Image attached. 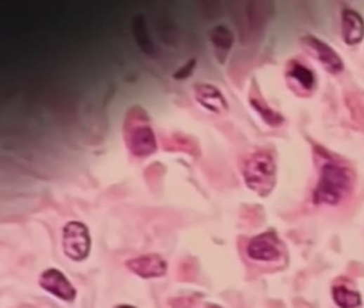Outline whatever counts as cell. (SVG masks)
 <instances>
[{
  "label": "cell",
  "mask_w": 364,
  "mask_h": 308,
  "mask_svg": "<svg viewBox=\"0 0 364 308\" xmlns=\"http://www.w3.org/2000/svg\"><path fill=\"white\" fill-rule=\"evenodd\" d=\"M212 39H213L214 44L218 49H223V51H229L234 41L233 34L225 26H218V27H216L213 30Z\"/></svg>",
  "instance_id": "obj_14"
},
{
  "label": "cell",
  "mask_w": 364,
  "mask_h": 308,
  "mask_svg": "<svg viewBox=\"0 0 364 308\" xmlns=\"http://www.w3.org/2000/svg\"><path fill=\"white\" fill-rule=\"evenodd\" d=\"M63 248L65 256L74 262L87 258L91 248V238L85 224L70 222L63 227Z\"/></svg>",
  "instance_id": "obj_4"
},
{
  "label": "cell",
  "mask_w": 364,
  "mask_h": 308,
  "mask_svg": "<svg viewBox=\"0 0 364 308\" xmlns=\"http://www.w3.org/2000/svg\"><path fill=\"white\" fill-rule=\"evenodd\" d=\"M242 177L247 186L260 196H267L275 188L277 166L267 151L251 153L242 164Z\"/></svg>",
  "instance_id": "obj_2"
},
{
  "label": "cell",
  "mask_w": 364,
  "mask_h": 308,
  "mask_svg": "<svg viewBox=\"0 0 364 308\" xmlns=\"http://www.w3.org/2000/svg\"><path fill=\"white\" fill-rule=\"evenodd\" d=\"M207 308H220V307H218V306H209V307H207Z\"/></svg>",
  "instance_id": "obj_17"
},
{
  "label": "cell",
  "mask_w": 364,
  "mask_h": 308,
  "mask_svg": "<svg viewBox=\"0 0 364 308\" xmlns=\"http://www.w3.org/2000/svg\"><path fill=\"white\" fill-rule=\"evenodd\" d=\"M195 98L201 105L212 112L221 113L228 110L225 96L214 86L198 85V87L195 88Z\"/></svg>",
  "instance_id": "obj_11"
},
{
  "label": "cell",
  "mask_w": 364,
  "mask_h": 308,
  "mask_svg": "<svg viewBox=\"0 0 364 308\" xmlns=\"http://www.w3.org/2000/svg\"><path fill=\"white\" fill-rule=\"evenodd\" d=\"M116 308H135V307H133V306H129V305H121V306H118V307H116Z\"/></svg>",
  "instance_id": "obj_16"
},
{
  "label": "cell",
  "mask_w": 364,
  "mask_h": 308,
  "mask_svg": "<svg viewBox=\"0 0 364 308\" xmlns=\"http://www.w3.org/2000/svg\"><path fill=\"white\" fill-rule=\"evenodd\" d=\"M282 254L279 239L273 233H264L249 241L247 255L251 259L260 262H273Z\"/></svg>",
  "instance_id": "obj_5"
},
{
  "label": "cell",
  "mask_w": 364,
  "mask_h": 308,
  "mask_svg": "<svg viewBox=\"0 0 364 308\" xmlns=\"http://www.w3.org/2000/svg\"><path fill=\"white\" fill-rule=\"evenodd\" d=\"M251 104L256 108V112L260 113L264 121H266L271 125H280V123L283 122L282 117L280 116L277 113L273 112L271 108L267 106L266 103L263 102L260 98H254L251 101Z\"/></svg>",
  "instance_id": "obj_13"
},
{
  "label": "cell",
  "mask_w": 364,
  "mask_h": 308,
  "mask_svg": "<svg viewBox=\"0 0 364 308\" xmlns=\"http://www.w3.org/2000/svg\"><path fill=\"white\" fill-rule=\"evenodd\" d=\"M195 274H197L195 264H191L189 262H185L184 264L178 267V278L181 281H193Z\"/></svg>",
  "instance_id": "obj_15"
},
{
  "label": "cell",
  "mask_w": 364,
  "mask_h": 308,
  "mask_svg": "<svg viewBox=\"0 0 364 308\" xmlns=\"http://www.w3.org/2000/svg\"><path fill=\"white\" fill-rule=\"evenodd\" d=\"M304 45L312 51L316 58L318 59L323 67L331 74H339L343 71L344 63L340 55L324 41L308 36L304 39Z\"/></svg>",
  "instance_id": "obj_6"
},
{
  "label": "cell",
  "mask_w": 364,
  "mask_h": 308,
  "mask_svg": "<svg viewBox=\"0 0 364 308\" xmlns=\"http://www.w3.org/2000/svg\"><path fill=\"white\" fill-rule=\"evenodd\" d=\"M126 268L143 278H157L166 274L168 267L160 255L150 254L129 260Z\"/></svg>",
  "instance_id": "obj_8"
},
{
  "label": "cell",
  "mask_w": 364,
  "mask_h": 308,
  "mask_svg": "<svg viewBox=\"0 0 364 308\" xmlns=\"http://www.w3.org/2000/svg\"><path fill=\"white\" fill-rule=\"evenodd\" d=\"M125 143L136 157H148L156 150V139L149 121L143 113L129 114L125 122Z\"/></svg>",
  "instance_id": "obj_3"
},
{
  "label": "cell",
  "mask_w": 364,
  "mask_h": 308,
  "mask_svg": "<svg viewBox=\"0 0 364 308\" xmlns=\"http://www.w3.org/2000/svg\"><path fill=\"white\" fill-rule=\"evenodd\" d=\"M333 301L340 308H358L361 304L359 293L345 286H337L332 289Z\"/></svg>",
  "instance_id": "obj_12"
},
{
  "label": "cell",
  "mask_w": 364,
  "mask_h": 308,
  "mask_svg": "<svg viewBox=\"0 0 364 308\" xmlns=\"http://www.w3.org/2000/svg\"><path fill=\"white\" fill-rule=\"evenodd\" d=\"M287 76L292 86L297 89L310 94L316 86V75L309 67L298 60L290 61L287 65Z\"/></svg>",
  "instance_id": "obj_9"
},
{
  "label": "cell",
  "mask_w": 364,
  "mask_h": 308,
  "mask_svg": "<svg viewBox=\"0 0 364 308\" xmlns=\"http://www.w3.org/2000/svg\"><path fill=\"white\" fill-rule=\"evenodd\" d=\"M351 186L353 177L345 166L337 162H326L320 167L314 201L318 205H339L351 192Z\"/></svg>",
  "instance_id": "obj_1"
},
{
  "label": "cell",
  "mask_w": 364,
  "mask_h": 308,
  "mask_svg": "<svg viewBox=\"0 0 364 308\" xmlns=\"http://www.w3.org/2000/svg\"><path fill=\"white\" fill-rule=\"evenodd\" d=\"M39 283L47 293H51L63 301H72L75 299V288L60 271L56 270V269L45 271L41 274Z\"/></svg>",
  "instance_id": "obj_7"
},
{
  "label": "cell",
  "mask_w": 364,
  "mask_h": 308,
  "mask_svg": "<svg viewBox=\"0 0 364 308\" xmlns=\"http://www.w3.org/2000/svg\"><path fill=\"white\" fill-rule=\"evenodd\" d=\"M342 37L347 45H356L363 40L364 20L355 10H343Z\"/></svg>",
  "instance_id": "obj_10"
}]
</instances>
